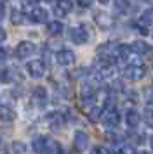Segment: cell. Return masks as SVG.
I'll return each mask as SVG.
<instances>
[{"mask_svg":"<svg viewBox=\"0 0 153 154\" xmlns=\"http://www.w3.org/2000/svg\"><path fill=\"white\" fill-rule=\"evenodd\" d=\"M145 75H146V68L139 63V61L138 63L129 64L124 69V76L127 78V80H132V82H138L141 78H145Z\"/></svg>","mask_w":153,"mask_h":154,"instance_id":"1","label":"cell"},{"mask_svg":"<svg viewBox=\"0 0 153 154\" xmlns=\"http://www.w3.org/2000/svg\"><path fill=\"white\" fill-rule=\"evenodd\" d=\"M70 38L76 45H83L89 40V33H87V29L83 28V26H75V28L70 29Z\"/></svg>","mask_w":153,"mask_h":154,"instance_id":"2","label":"cell"},{"mask_svg":"<svg viewBox=\"0 0 153 154\" xmlns=\"http://www.w3.org/2000/svg\"><path fill=\"white\" fill-rule=\"evenodd\" d=\"M26 71L30 76L33 78H42L45 75V64L42 63V61H30L26 66Z\"/></svg>","mask_w":153,"mask_h":154,"instance_id":"3","label":"cell"},{"mask_svg":"<svg viewBox=\"0 0 153 154\" xmlns=\"http://www.w3.org/2000/svg\"><path fill=\"white\" fill-rule=\"evenodd\" d=\"M35 52V45L31 42H21L18 47H16V57L18 59H26Z\"/></svg>","mask_w":153,"mask_h":154,"instance_id":"4","label":"cell"},{"mask_svg":"<svg viewBox=\"0 0 153 154\" xmlns=\"http://www.w3.org/2000/svg\"><path fill=\"white\" fill-rule=\"evenodd\" d=\"M101 118H103V123L108 128H117L118 123H120V114L115 109H108V111L104 112V116H101Z\"/></svg>","mask_w":153,"mask_h":154,"instance_id":"5","label":"cell"},{"mask_svg":"<svg viewBox=\"0 0 153 154\" xmlns=\"http://www.w3.org/2000/svg\"><path fill=\"white\" fill-rule=\"evenodd\" d=\"M73 146L78 152H83L89 147V135L83 132H76L75 137H73Z\"/></svg>","mask_w":153,"mask_h":154,"instance_id":"6","label":"cell"},{"mask_svg":"<svg viewBox=\"0 0 153 154\" xmlns=\"http://www.w3.org/2000/svg\"><path fill=\"white\" fill-rule=\"evenodd\" d=\"M56 61L61 64V66H71V64L75 63V54L68 49L59 50V52L56 54Z\"/></svg>","mask_w":153,"mask_h":154,"instance_id":"7","label":"cell"},{"mask_svg":"<svg viewBox=\"0 0 153 154\" xmlns=\"http://www.w3.org/2000/svg\"><path fill=\"white\" fill-rule=\"evenodd\" d=\"M71 9H73V2L71 0H57L56 7H54V12L57 16H66L71 12Z\"/></svg>","mask_w":153,"mask_h":154,"instance_id":"8","label":"cell"},{"mask_svg":"<svg viewBox=\"0 0 153 154\" xmlns=\"http://www.w3.org/2000/svg\"><path fill=\"white\" fill-rule=\"evenodd\" d=\"M131 52H134V54H139V56H145V54H148L150 50H151V47L148 45V43H145V42H132L131 43Z\"/></svg>","mask_w":153,"mask_h":154,"instance_id":"9","label":"cell"},{"mask_svg":"<svg viewBox=\"0 0 153 154\" xmlns=\"http://www.w3.org/2000/svg\"><path fill=\"white\" fill-rule=\"evenodd\" d=\"M125 121H127V125L131 126V128H136L139 125V121H141V116H139L138 111L131 109V111H127V114H125Z\"/></svg>","mask_w":153,"mask_h":154,"instance_id":"10","label":"cell"},{"mask_svg":"<svg viewBox=\"0 0 153 154\" xmlns=\"http://www.w3.org/2000/svg\"><path fill=\"white\" fill-rule=\"evenodd\" d=\"M31 21L33 23H47V17H49V14H47V11L45 9H35L33 12H31Z\"/></svg>","mask_w":153,"mask_h":154,"instance_id":"11","label":"cell"},{"mask_svg":"<svg viewBox=\"0 0 153 154\" xmlns=\"http://www.w3.org/2000/svg\"><path fill=\"white\" fill-rule=\"evenodd\" d=\"M44 154H61V146L56 142V140L52 139H47V142H45V151H44Z\"/></svg>","mask_w":153,"mask_h":154,"instance_id":"12","label":"cell"},{"mask_svg":"<svg viewBox=\"0 0 153 154\" xmlns=\"http://www.w3.org/2000/svg\"><path fill=\"white\" fill-rule=\"evenodd\" d=\"M96 23L99 28L103 29H108L111 26V17L108 14H103V12H99V14H96Z\"/></svg>","mask_w":153,"mask_h":154,"instance_id":"13","label":"cell"},{"mask_svg":"<svg viewBox=\"0 0 153 154\" xmlns=\"http://www.w3.org/2000/svg\"><path fill=\"white\" fill-rule=\"evenodd\" d=\"M45 99H47V90H45L44 87H37L33 90V100L37 104H44Z\"/></svg>","mask_w":153,"mask_h":154,"instance_id":"14","label":"cell"},{"mask_svg":"<svg viewBox=\"0 0 153 154\" xmlns=\"http://www.w3.org/2000/svg\"><path fill=\"white\" fill-rule=\"evenodd\" d=\"M49 123H50L52 128H61L64 125V116H63L61 112H54V114L49 116Z\"/></svg>","mask_w":153,"mask_h":154,"instance_id":"15","label":"cell"},{"mask_svg":"<svg viewBox=\"0 0 153 154\" xmlns=\"http://www.w3.org/2000/svg\"><path fill=\"white\" fill-rule=\"evenodd\" d=\"M14 118H16V112H14L11 107L0 106V119H2V121H12Z\"/></svg>","mask_w":153,"mask_h":154,"instance_id":"16","label":"cell"},{"mask_svg":"<svg viewBox=\"0 0 153 154\" xmlns=\"http://www.w3.org/2000/svg\"><path fill=\"white\" fill-rule=\"evenodd\" d=\"M151 23H153V9H148V11H145V12L141 14V17H139V26L146 28V26L151 24Z\"/></svg>","mask_w":153,"mask_h":154,"instance_id":"17","label":"cell"},{"mask_svg":"<svg viewBox=\"0 0 153 154\" xmlns=\"http://www.w3.org/2000/svg\"><path fill=\"white\" fill-rule=\"evenodd\" d=\"M94 94H96V90H94V87L90 83L82 85V99L83 100H92L94 99Z\"/></svg>","mask_w":153,"mask_h":154,"instance_id":"18","label":"cell"},{"mask_svg":"<svg viewBox=\"0 0 153 154\" xmlns=\"http://www.w3.org/2000/svg\"><path fill=\"white\" fill-rule=\"evenodd\" d=\"M63 31V23L61 21H52L47 24V33L49 35H61Z\"/></svg>","mask_w":153,"mask_h":154,"instance_id":"19","label":"cell"},{"mask_svg":"<svg viewBox=\"0 0 153 154\" xmlns=\"http://www.w3.org/2000/svg\"><path fill=\"white\" fill-rule=\"evenodd\" d=\"M45 142H47V137H37V139L33 140V149H35V152L44 154V151H45Z\"/></svg>","mask_w":153,"mask_h":154,"instance_id":"20","label":"cell"},{"mask_svg":"<svg viewBox=\"0 0 153 154\" xmlns=\"http://www.w3.org/2000/svg\"><path fill=\"white\" fill-rule=\"evenodd\" d=\"M87 116H89L90 121H97V119H101V116H103V107H97V106L90 107L89 112H87Z\"/></svg>","mask_w":153,"mask_h":154,"instance_id":"21","label":"cell"},{"mask_svg":"<svg viewBox=\"0 0 153 154\" xmlns=\"http://www.w3.org/2000/svg\"><path fill=\"white\" fill-rule=\"evenodd\" d=\"M113 7H115V12L117 14H125L127 9H129V2L127 0H115Z\"/></svg>","mask_w":153,"mask_h":154,"instance_id":"22","label":"cell"},{"mask_svg":"<svg viewBox=\"0 0 153 154\" xmlns=\"http://www.w3.org/2000/svg\"><path fill=\"white\" fill-rule=\"evenodd\" d=\"M11 151H12V154H24L26 152V146L23 144V142H12V146H11Z\"/></svg>","mask_w":153,"mask_h":154,"instance_id":"23","label":"cell"},{"mask_svg":"<svg viewBox=\"0 0 153 154\" xmlns=\"http://www.w3.org/2000/svg\"><path fill=\"white\" fill-rule=\"evenodd\" d=\"M11 21H12V24H21V23L24 21V17H23V14H21L18 9H12V14H11Z\"/></svg>","mask_w":153,"mask_h":154,"instance_id":"24","label":"cell"},{"mask_svg":"<svg viewBox=\"0 0 153 154\" xmlns=\"http://www.w3.org/2000/svg\"><path fill=\"white\" fill-rule=\"evenodd\" d=\"M143 119H145L146 126L153 128V109H146L145 114H143Z\"/></svg>","mask_w":153,"mask_h":154,"instance_id":"25","label":"cell"},{"mask_svg":"<svg viewBox=\"0 0 153 154\" xmlns=\"http://www.w3.org/2000/svg\"><path fill=\"white\" fill-rule=\"evenodd\" d=\"M145 102H146V104H150V106H153V85L146 87V90H145Z\"/></svg>","mask_w":153,"mask_h":154,"instance_id":"26","label":"cell"},{"mask_svg":"<svg viewBox=\"0 0 153 154\" xmlns=\"http://www.w3.org/2000/svg\"><path fill=\"white\" fill-rule=\"evenodd\" d=\"M118 154H136V152H134V147L132 146H122Z\"/></svg>","mask_w":153,"mask_h":154,"instance_id":"27","label":"cell"},{"mask_svg":"<svg viewBox=\"0 0 153 154\" xmlns=\"http://www.w3.org/2000/svg\"><path fill=\"white\" fill-rule=\"evenodd\" d=\"M7 80H9V69L0 68V82H7Z\"/></svg>","mask_w":153,"mask_h":154,"instance_id":"28","label":"cell"},{"mask_svg":"<svg viewBox=\"0 0 153 154\" xmlns=\"http://www.w3.org/2000/svg\"><path fill=\"white\" fill-rule=\"evenodd\" d=\"M92 154H110V151L99 146V147H94V149H92Z\"/></svg>","mask_w":153,"mask_h":154,"instance_id":"29","label":"cell"},{"mask_svg":"<svg viewBox=\"0 0 153 154\" xmlns=\"http://www.w3.org/2000/svg\"><path fill=\"white\" fill-rule=\"evenodd\" d=\"M75 2L82 7H90V4H92V0H75Z\"/></svg>","mask_w":153,"mask_h":154,"instance_id":"30","label":"cell"},{"mask_svg":"<svg viewBox=\"0 0 153 154\" xmlns=\"http://www.w3.org/2000/svg\"><path fill=\"white\" fill-rule=\"evenodd\" d=\"M4 16H5V7H4V4L0 2V21L4 19Z\"/></svg>","mask_w":153,"mask_h":154,"instance_id":"31","label":"cell"},{"mask_svg":"<svg viewBox=\"0 0 153 154\" xmlns=\"http://www.w3.org/2000/svg\"><path fill=\"white\" fill-rule=\"evenodd\" d=\"M5 38H7V35H5V31H4V29L0 28V43L4 42V40H5Z\"/></svg>","mask_w":153,"mask_h":154,"instance_id":"32","label":"cell"},{"mask_svg":"<svg viewBox=\"0 0 153 154\" xmlns=\"http://www.w3.org/2000/svg\"><path fill=\"white\" fill-rule=\"evenodd\" d=\"M7 57V50L5 49H0V61H2V59H5Z\"/></svg>","mask_w":153,"mask_h":154,"instance_id":"33","label":"cell"},{"mask_svg":"<svg viewBox=\"0 0 153 154\" xmlns=\"http://www.w3.org/2000/svg\"><path fill=\"white\" fill-rule=\"evenodd\" d=\"M28 4H30V5H35V4H38V2H40V0H26Z\"/></svg>","mask_w":153,"mask_h":154,"instance_id":"34","label":"cell"},{"mask_svg":"<svg viewBox=\"0 0 153 154\" xmlns=\"http://www.w3.org/2000/svg\"><path fill=\"white\" fill-rule=\"evenodd\" d=\"M150 146H151V149H153V135L150 137Z\"/></svg>","mask_w":153,"mask_h":154,"instance_id":"35","label":"cell"},{"mask_svg":"<svg viewBox=\"0 0 153 154\" xmlns=\"http://www.w3.org/2000/svg\"><path fill=\"white\" fill-rule=\"evenodd\" d=\"M97 2H101V4H108L110 0H97Z\"/></svg>","mask_w":153,"mask_h":154,"instance_id":"36","label":"cell"},{"mask_svg":"<svg viewBox=\"0 0 153 154\" xmlns=\"http://www.w3.org/2000/svg\"><path fill=\"white\" fill-rule=\"evenodd\" d=\"M139 154H150V152H146V151H143V152H139Z\"/></svg>","mask_w":153,"mask_h":154,"instance_id":"37","label":"cell"},{"mask_svg":"<svg viewBox=\"0 0 153 154\" xmlns=\"http://www.w3.org/2000/svg\"><path fill=\"white\" fill-rule=\"evenodd\" d=\"M45 2H56V0H45Z\"/></svg>","mask_w":153,"mask_h":154,"instance_id":"38","label":"cell"},{"mask_svg":"<svg viewBox=\"0 0 153 154\" xmlns=\"http://www.w3.org/2000/svg\"><path fill=\"white\" fill-rule=\"evenodd\" d=\"M61 154H64V152H61Z\"/></svg>","mask_w":153,"mask_h":154,"instance_id":"39","label":"cell"}]
</instances>
